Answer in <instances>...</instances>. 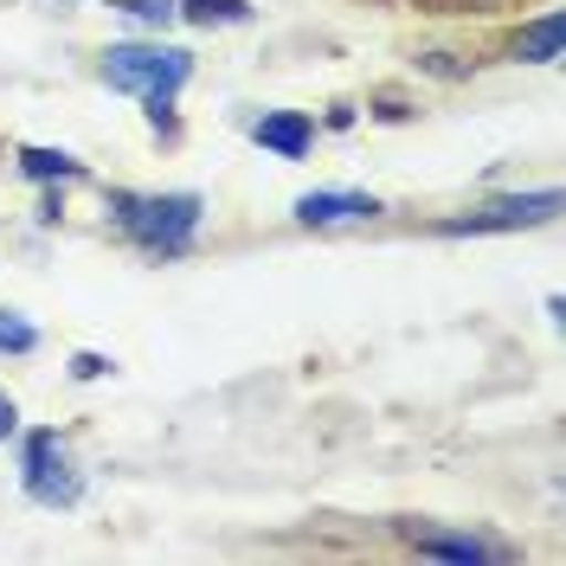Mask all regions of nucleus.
I'll list each match as a JSON object with an SVG mask.
<instances>
[{
    "label": "nucleus",
    "mask_w": 566,
    "mask_h": 566,
    "mask_svg": "<svg viewBox=\"0 0 566 566\" xmlns=\"http://www.w3.org/2000/svg\"><path fill=\"white\" fill-rule=\"evenodd\" d=\"M200 193H109V219L123 239H136L155 258H180L200 232Z\"/></svg>",
    "instance_id": "obj_1"
},
{
    "label": "nucleus",
    "mask_w": 566,
    "mask_h": 566,
    "mask_svg": "<svg viewBox=\"0 0 566 566\" xmlns=\"http://www.w3.org/2000/svg\"><path fill=\"white\" fill-rule=\"evenodd\" d=\"M187 71H193V59L175 45H109L104 52V84L129 91V97H175Z\"/></svg>",
    "instance_id": "obj_2"
},
{
    "label": "nucleus",
    "mask_w": 566,
    "mask_h": 566,
    "mask_svg": "<svg viewBox=\"0 0 566 566\" xmlns=\"http://www.w3.org/2000/svg\"><path fill=\"white\" fill-rule=\"evenodd\" d=\"M554 212H560V193L541 187V193H502V200L463 212V219H444L438 232L444 239H463V232H522V226H547Z\"/></svg>",
    "instance_id": "obj_3"
},
{
    "label": "nucleus",
    "mask_w": 566,
    "mask_h": 566,
    "mask_svg": "<svg viewBox=\"0 0 566 566\" xmlns=\"http://www.w3.org/2000/svg\"><path fill=\"white\" fill-rule=\"evenodd\" d=\"M399 534L419 547L424 560H458V566L515 560V547H509V541H490V534H458V528H431V522H399Z\"/></svg>",
    "instance_id": "obj_4"
},
{
    "label": "nucleus",
    "mask_w": 566,
    "mask_h": 566,
    "mask_svg": "<svg viewBox=\"0 0 566 566\" xmlns=\"http://www.w3.org/2000/svg\"><path fill=\"white\" fill-rule=\"evenodd\" d=\"M251 136L264 142L271 155H283V161H303V155L316 148V123H310L303 109H264V116L251 123Z\"/></svg>",
    "instance_id": "obj_5"
},
{
    "label": "nucleus",
    "mask_w": 566,
    "mask_h": 566,
    "mask_svg": "<svg viewBox=\"0 0 566 566\" xmlns=\"http://www.w3.org/2000/svg\"><path fill=\"white\" fill-rule=\"evenodd\" d=\"M374 212H380L374 193H303L296 200L303 226H342V219H374Z\"/></svg>",
    "instance_id": "obj_6"
},
{
    "label": "nucleus",
    "mask_w": 566,
    "mask_h": 566,
    "mask_svg": "<svg viewBox=\"0 0 566 566\" xmlns=\"http://www.w3.org/2000/svg\"><path fill=\"white\" fill-rule=\"evenodd\" d=\"M515 59H522V65H554V59H560V13L528 20V27L515 33Z\"/></svg>",
    "instance_id": "obj_7"
},
{
    "label": "nucleus",
    "mask_w": 566,
    "mask_h": 566,
    "mask_svg": "<svg viewBox=\"0 0 566 566\" xmlns=\"http://www.w3.org/2000/svg\"><path fill=\"white\" fill-rule=\"evenodd\" d=\"M27 495L45 502V509H71V502L84 495V483H77L71 463H52V470H33V476H27Z\"/></svg>",
    "instance_id": "obj_8"
},
{
    "label": "nucleus",
    "mask_w": 566,
    "mask_h": 566,
    "mask_svg": "<svg viewBox=\"0 0 566 566\" xmlns=\"http://www.w3.org/2000/svg\"><path fill=\"white\" fill-rule=\"evenodd\" d=\"M20 175L27 180H84V161H71L65 148H20Z\"/></svg>",
    "instance_id": "obj_9"
},
{
    "label": "nucleus",
    "mask_w": 566,
    "mask_h": 566,
    "mask_svg": "<svg viewBox=\"0 0 566 566\" xmlns=\"http://www.w3.org/2000/svg\"><path fill=\"white\" fill-rule=\"evenodd\" d=\"M175 7L193 27H245L251 20V0H175Z\"/></svg>",
    "instance_id": "obj_10"
},
{
    "label": "nucleus",
    "mask_w": 566,
    "mask_h": 566,
    "mask_svg": "<svg viewBox=\"0 0 566 566\" xmlns=\"http://www.w3.org/2000/svg\"><path fill=\"white\" fill-rule=\"evenodd\" d=\"M116 13H129V20H142V27H175L180 7L175 0H109Z\"/></svg>",
    "instance_id": "obj_11"
},
{
    "label": "nucleus",
    "mask_w": 566,
    "mask_h": 566,
    "mask_svg": "<svg viewBox=\"0 0 566 566\" xmlns=\"http://www.w3.org/2000/svg\"><path fill=\"white\" fill-rule=\"evenodd\" d=\"M39 348V328L13 310H0V354H33Z\"/></svg>",
    "instance_id": "obj_12"
},
{
    "label": "nucleus",
    "mask_w": 566,
    "mask_h": 566,
    "mask_svg": "<svg viewBox=\"0 0 566 566\" xmlns=\"http://www.w3.org/2000/svg\"><path fill=\"white\" fill-rule=\"evenodd\" d=\"M52 463H65V444H59V431H33V438H27V458H20V470L33 476V470H52Z\"/></svg>",
    "instance_id": "obj_13"
},
{
    "label": "nucleus",
    "mask_w": 566,
    "mask_h": 566,
    "mask_svg": "<svg viewBox=\"0 0 566 566\" xmlns=\"http://www.w3.org/2000/svg\"><path fill=\"white\" fill-rule=\"evenodd\" d=\"M109 360L104 354H71V380H104Z\"/></svg>",
    "instance_id": "obj_14"
},
{
    "label": "nucleus",
    "mask_w": 566,
    "mask_h": 566,
    "mask_svg": "<svg viewBox=\"0 0 566 566\" xmlns=\"http://www.w3.org/2000/svg\"><path fill=\"white\" fill-rule=\"evenodd\" d=\"M424 71H438V77H463V65H451V52H431V59H424Z\"/></svg>",
    "instance_id": "obj_15"
},
{
    "label": "nucleus",
    "mask_w": 566,
    "mask_h": 566,
    "mask_svg": "<svg viewBox=\"0 0 566 566\" xmlns=\"http://www.w3.org/2000/svg\"><path fill=\"white\" fill-rule=\"evenodd\" d=\"M13 431H20V412H13V399H0V444H7Z\"/></svg>",
    "instance_id": "obj_16"
}]
</instances>
